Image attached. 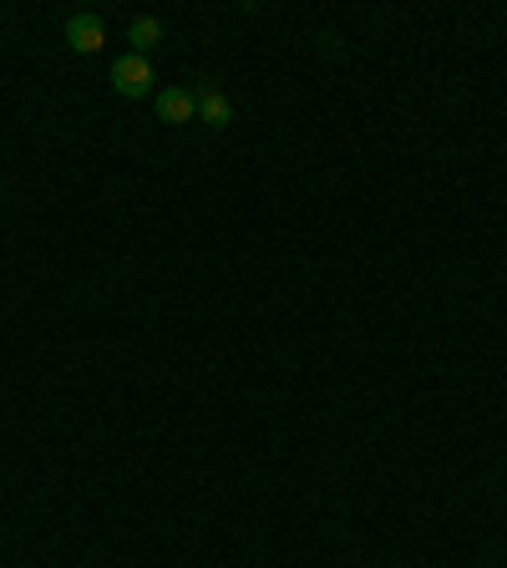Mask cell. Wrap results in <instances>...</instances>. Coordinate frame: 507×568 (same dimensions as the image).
Wrapping results in <instances>:
<instances>
[{
  "label": "cell",
  "mask_w": 507,
  "mask_h": 568,
  "mask_svg": "<svg viewBox=\"0 0 507 568\" xmlns=\"http://www.w3.org/2000/svg\"><path fill=\"white\" fill-rule=\"evenodd\" d=\"M107 82H112V92L117 97H128V102H137V97H147V92H153V82H158V72H153V61L147 57H117L112 61V76H107Z\"/></svg>",
  "instance_id": "1"
},
{
  "label": "cell",
  "mask_w": 507,
  "mask_h": 568,
  "mask_svg": "<svg viewBox=\"0 0 507 568\" xmlns=\"http://www.w3.org/2000/svg\"><path fill=\"white\" fill-rule=\"evenodd\" d=\"M67 46H72L76 57H97V51H107V26H101V15L82 11L67 21Z\"/></svg>",
  "instance_id": "2"
},
{
  "label": "cell",
  "mask_w": 507,
  "mask_h": 568,
  "mask_svg": "<svg viewBox=\"0 0 507 568\" xmlns=\"http://www.w3.org/2000/svg\"><path fill=\"white\" fill-rule=\"evenodd\" d=\"M193 102H198V117L208 122L214 132H224L233 122V102H229V92L218 87V82H203L198 92H193Z\"/></svg>",
  "instance_id": "3"
},
{
  "label": "cell",
  "mask_w": 507,
  "mask_h": 568,
  "mask_svg": "<svg viewBox=\"0 0 507 568\" xmlns=\"http://www.w3.org/2000/svg\"><path fill=\"white\" fill-rule=\"evenodd\" d=\"M158 117L168 122V128H183V122H193V117H198V102H193V92H183V87H162V92H158Z\"/></svg>",
  "instance_id": "4"
},
{
  "label": "cell",
  "mask_w": 507,
  "mask_h": 568,
  "mask_svg": "<svg viewBox=\"0 0 507 568\" xmlns=\"http://www.w3.org/2000/svg\"><path fill=\"white\" fill-rule=\"evenodd\" d=\"M128 41H132V57H147V51L162 41V21L158 15H137L128 26Z\"/></svg>",
  "instance_id": "5"
}]
</instances>
